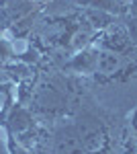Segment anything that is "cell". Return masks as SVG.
<instances>
[{
	"label": "cell",
	"instance_id": "cell-1",
	"mask_svg": "<svg viewBox=\"0 0 137 154\" xmlns=\"http://www.w3.org/2000/svg\"><path fill=\"white\" fill-rule=\"evenodd\" d=\"M86 148L82 144L76 128H61L55 136V154H84Z\"/></svg>",
	"mask_w": 137,
	"mask_h": 154
},
{
	"label": "cell",
	"instance_id": "cell-2",
	"mask_svg": "<svg viewBox=\"0 0 137 154\" xmlns=\"http://www.w3.org/2000/svg\"><path fill=\"white\" fill-rule=\"evenodd\" d=\"M103 45L109 51H113V54H123L129 45V35H127L123 29H119V27H113L109 33H104V41Z\"/></svg>",
	"mask_w": 137,
	"mask_h": 154
},
{
	"label": "cell",
	"instance_id": "cell-3",
	"mask_svg": "<svg viewBox=\"0 0 137 154\" xmlns=\"http://www.w3.org/2000/svg\"><path fill=\"white\" fill-rule=\"evenodd\" d=\"M74 4L88 6L92 11H103V12H109V14H119L125 8V4L121 0H74Z\"/></svg>",
	"mask_w": 137,
	"mask_h": 154
},
{
	"label": "cell",
	"instance_id": "cell-4",
	"mask_svg": "<svg viewBox=\"0 0 137 154\" xmlns=\"http://www.w3.org/2000/svg\"><path fill=\"white\" fill-rule=\"evenodd\" d=\"M121 68V56L113 54V51H103L98 54L96 60V72H103V74H113Z\"/></svg>",
	"mask_w": 137,
	"mask_h": 154
},
{
	"label": "cell",
	"instance_id": "cell-5",
	"mask_svg": "<svg viewBox=\"0 0 137 154\" xmlns=\"http://www.w3.org/2000/svg\"><path fill=\"white\" fill-rule=\"evenodd\" d=\"M8 121H10V123H8L10 131H16V134H23L25 130H29V128L33 125L29 111H25V109H21V107H14V111L10 113Z\"/></svg>",
	"mask_w": 137,
	"mask_h": 154
},
{
	"label": "cell",
	"instance_id": "cell-6",
	"mask_svg": "<svg viewBox=\"0 0 137 154\" xmlns=\"http://www.w3.org/2000/svg\"><path fill=\"white\" fill-rule=\"evenodd\" d=\"M10 154H33L31 150H27V148H23V146H14V144H10Z\"/></svg>",
	"mask_w": 137,
	"mask_h": 154
},
{
	"label": "cell",
	"instance_id": "cell-7",
	"mask_svg": "<svg viewBox=\"0 0 137 154\" xmlns=\"http://www.w3.org/2000/svg\"><path fill=\"white\" fill-rule=\"evenodd\" d=\"M131 125H133V130L137 131V109L133 111V115H131Z\"/></svg>",
	"mask_w": 137,
	"mask_h": 154
},
{
	"label": "cell",
	"instance_id": "cell-8",
	"mask_svg": "<svg viewBox=\"0 0 137 154\" xmlns=\"http://www.w3.org/2000/svg\"><path fill=\"white\" fill-rule=\"evenodd\" d=\"M0 154H10V150L6 148V144H4V142H0Z\"/></svg>",
	"mask_w": 137,
	"mask_h": 154
}]
</instances>
